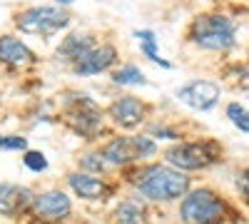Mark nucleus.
<instances>
[{
	"instance_id": "17",
	"label": "nucleus",
	"mask_w": 249,
	"mask_h": 224,
	"mask_svg": "<svg viewBox=\"0 0 249 224\" xmlns=\"http://www.w3.org/2000/svg\"><path fill=\"white\" fill-rule=\"evenodd\" d=\"M135 37L140 40L142 52L147 55V57L152 60V63H160L162 68H170L167 60H162V57H160V52H157V37H155V33H152V30H137V33H135Z\"/></svg>"
},
{
	"instance_id": "9",
	"label": "nucleus",
	"mask_w": 249,
	"mask_h": 224,
	"mask_svg": "<svg viewBox=\"0 0 249 224\" xmlns=\"http://www.w3.org/2000/svg\"><path fill=\"white\" fill-rule=\"evenodd\" d=\"M72 205L62 192H45L33 199V214L43 222H60L70 214Z\"/></svg>"
},
{
	"instance_id": "7",
	"label": "nucleus",
	"mask_w": 249,
	"mask_h": 224,
	"mask_svg": "<svg viewBox=\"0 0 249 224\" xmlns=\"http://www.w3.org/2000/svg\"><path fill=\"white\" fill-rule=\"evenodd\" d=\"M65 120L77 135H85V137H95L102 130V110L85 95H80L68 107Z\"/></svg>"
},
{
	"instance_id": "10",
	"label": "nucleus",
	"mask_w": 249,
	"mask_h": 224,
	"mask_svg": "<svg viewBox=\"0 0 249 224\" xmlns=\"http://www.w3.org/2000/svg\"><path fill=\"white\" fill-rule=\"evenodd\" d=\"M115 60H117V50H115L112 45L90 48V50L75 63V72H77V75H97V72H105L110 65H115Z\"/></svg>"
},
{
	"instance_id": "5",
	"label": "nucleus",
	"mask_w": 249,
	"mask_h": 224,
	"mask_svg": "<svg viewBox=\"0 0 249 224\" xmlns=\"http://www.w3.org/2000/svg\"><path fill=\"white\" fill-rule=\"evenodd\" d=\"M167 162L179 170H204L217 159V147L210 142H184L167 150Z\"/></svg>"
},
{
	"instance_id": "3",
	"label": "nucleus",
	"mask_w": 249,
	"mask_h": 224,
	"mask_svg": "<svg viewBox=\"0 0 249 224\" xmlns=\"http://www.w3.org/2000/svg\"><path fill=\"white\" fill-rule=\"evenodd\" d=\"M227 205L210 190H197L187 194L182 202V219L184 224H219L224 219Z\"/></svg>"
},
{
	"instance_id": "1",
	"label": "nucleus",
	"mask_w": 249,
	"mask_h": 224,
	"mask_svg": "<svg viewBox=\"0 0 249 224\" xmlns=\"http://www.w3.org/2000/svg\"><path fill=\"white\" fill-rule=\"evenodd\" d=\"M137 187L147 199L172 202V199L184 197V192L190 190V179L179 172H175V170H170V167L155 165V167H147L140 174Z\"/></svg>"
},
{
	"instance_id": "13",
	"label": "nucleus",
	"mask_w": 249,
	"mask_h": 224,
	"mask_svg": "<svg viewBox=\"0 0 249 224\" xmlns=\"http://www.w3.org/2000/svg\"><path fill=\"white\" fill-rule=\"evenodd\" d=\"M110 115L120 127H135L144 117V105L137 97H122L110 107Z\"/></svg>"
},
{
	"instance_id": "22",
	"label": "nucleus",
	"mask_w": 249,
	"mask_h": 224,
	"mask_svg": "<svg viewBox=\"0 0 249 224\" xmlns=\"http://www.w3.org/2000/svg\"><path fill=\"white\" fill-rule=\"evenodd\" d=\"M85 167H95V170H102V157L100 159H92V155L85 157Z\"/></svg>"
},
{
	"instance_id": "16",
	"label": "nucleus",
	"mask_w": 249,
	"mask_h": 224,
	"mask_svg": "<svg viewBox=\"0 0 249 224\" xmlns=\"http://www.w3.org/2000/svg\"><path fill=\"white\" fill-rule=\"evenodd\" d=\"M115 219L120 224H142L144 222V207L140 205V199H127L117 207Z\"/></svg>"
},
{
	"instance_id": "8",
	"label": "nucleus",
	"mask_w": 249,
	"mask_h": 224,
	"mask_svg": "<svg viewBox=\"0 0 249 224\" xmlns=\"http://www.w3.org/2000/svg\"><path fill=\"white\" fill-rule=\"evenodd\" d=\"M177 97H179V103L190 105L192 110L204 112V110H212V107L217 105L219 87H217L214 83H207V80H195V83L184 85V87L177 92Z\"/></svg>"
},
{
	"instance_id": "19",
	"label": "nucleus",
	"mask_w": 249,
	"mask_h": 224,
	"mask_svg": "<svg viewBox=\"0 0 249 224\" xmlns=\"http://www.w3.org/2000/svg\"><path fill=\"white\" fill-rule=\"evenodd\" d=\"M227 115H230V120L234 122V125H237V127H239V130H242L244 135L249 132V122H247V110H244V107H242L239 103H232L230 107H227Z\"/></svg>"
},
{
	"instance_id": "11",
	"label": "nucleus",
	"mask_w": 249,
	"mask_h": 224,
	"mask_svg": "<svg viewBox=\"0 0 249 224\" xmlns=\"http://www.w3.org/2000/svg\"><path fill=\"white\" fill-rule=\"evenodd\" d=\"M33 205V194L28 187L18 185H5L0 182V214L3 217H18L20 212H25Z\"/></svg>"
},
{
	"instance_id": "15",
	"label": "nucleus",
	"mask_w": 249,
	"mask_h": 224,
	"mask_svg": "<svg viewBox=\"0 0 249 224\" xmlns=\"http://www.w3.org/2000/svg\"><path fill=\"white\" fill-rule=\"evenodd\" d=\"M90 48H95V45H92V37H88V35H70V37H65V43L60 45L57 55H62L65 60H72V63H77V60L85 55Z\"/></svg>"
},
{
	"instance_id": "18",
	"label": "nucleus",
	"mask_w": 249,
	"mask_h": 224,
	"mask_svg": "<svg viewBox=\"0 0 249 224\" xmlns=\"http://www.w3.org/2000/svg\"><path fill=\"white\" fill-rule=\"evenodd\" d=\"M112 80H115L117 85H144V75L135 65H124V68L115 70L112 72Z\"/></svg>"
},
{
	"instance_id": "4",
	"label": "nucleus",
	"mask_w": 249,
	"mask_h": 224,
	"mask_svg": "<svg viewBox=\"0 0 249 224\" xmlns=\"http://www.w3.org/2000/svg\"><path fill=\"white\" fill-rule=\"evenodd\" d=\"M15 23L28 35H53V33H57L62 28H68L70 15L65 10H60V8L43 5V8H30L25 13H20Z\"/></svg>"
},
{
	"instance_id": "12",
	"label": "nucleus",
	"mask_w": 249,
	"mask_h": 224,
	"mask_svg": "<svg viewBox=\"0 0 249 224\" xmlns=\"http://www.w3.org/2000/svg\"><path fill=\"white\" fill-rule=\"evenodd\" d=\"M0 63H8L13 68H25L35 63V55L23 40L13 35H0Z\"/></svg>"
},
{
	"instance_id": "20",
	"label": "nucleus",
	"mask_w": 249,
	"mask_h": 224,
	"mask_svg": "<svg viewBox=\"0 0 249 224\" xmlns=\"http://www.w3.org/2000/svg\"><path fill=\"white\" fill-rule=\"evenodd\" d=\"M25 167H30L33 172H43L48 170V159L43 152H25Z\"/></svg>"
},
{
	"instance_id": "2",
	"label": "nucleus",
	"mask_w": 249,
	"mask_h": 224,
	"mask_svg": "<svg viewBox=\"0 0 249 224\" xmlns=\"http://www.w3.org/2000/svg\"><path fill=\"white\" fill-rule=\"evenodd\" d=\"M190 40L204 50H227L234 45V25L222 15H199L190 28Z\"/></svg>"
},
{
	"instance_id": "21",
	"label": "nucleus",
	"mask_w": 249,
	"mask_h": 224,
	"mask_svg": "<svg viewBox=\"0 0 249 224\" xmlns=\"http://www.w3.org/2000/svg\"><path fill=\"white\" fill-rule=\"evenodd\" d=\"M25 137H3L0 135V150H25Z\"/></svg>"
},
{
	"instance_id": "14",
	"label": "nucleus",
	"mask_w": 249,
	"mask_h": 224,
	"mask_svg": "<svg viewBox=\"0 0 249 224\" xmlns=\"http://www.w3.org/2000/svg\"><path fill=\"white\" fill-rule=\"evenodd\" d=\"M70 187L82 199H105L110 192L105 182L97 177H90V174H70Z\"/></svg>"
},
{
	"instance_id": "23",
	"label": "nucleus",
	"mask_w": 249,
	"mask_h": 224,
	"mask_svg": "<svg viewBox=\"0 0 249 224\" xmlns=\"http://www.w3.org/2000/svg\"><path fill=\"white\" fill-rule=\"evenodd\" d=\"M60 3H72V0H60Z\"/></svg>"
},
{
	"instance_id": "6",
	"label": "nucleus",
	"mask_w": 249,
	"mask_h": 224,
	"mask_svg": "<svg viewBox=\"0 0 249 224\" xmlns=\"http://www.w3.org/2000/svg\"><path fill=\"white\" fill-rule=\"evenodd\" d=\"M155 155V142L150 137H117L102 150V157L112 165H130Z\"/></svg>"
}]
</instances>
